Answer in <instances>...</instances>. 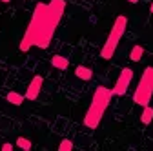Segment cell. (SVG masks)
Returning a JSON list of instances; mask_svg holds the SVG:
<instances>
[{
	"instance_id": "obj_12",
	"label": "cell",
	"mask_w": 153,
	"mask_h": 151,
	"mask_svg": "<svg viewBox=\"0 0 153 151\" xmlns=\"http://www.w3.org/2000/svg\"><path fill=\"white\" fill-rule=\"evenodd\" d=\"M15 146H16V147H20L22 151H29V149L33 147L31 140H29V138H26V137H18V138H16V142H15Z\"/></svg>"
},
{
	"instance_id": "obj_17",
	"label": "cell",
	"mask_w": 153,
	"mask_h": 151,
	"mask_svg": "<svg viewBox=\"0 0 153 151\" xmlns=\"http://www.w3.org/2000/svg\"><path fill=\"white\" fill-rule=\"evenodd\" d=\"M149 11H151V13H153V2H151V6H149Z\"/></svg>"
},
{
	"instance_id": "obj_14",
	"label": "cell",
	"mask_w": 153,
	"mask_h": 151,
	"mask_svg": "<svg viewBox=\"0 0 153 151\" xmlns=\"http://www.w3.org/2000/svg\"><path fill=\"white\" fill-rule=\"evenodd\" d=\"M2 151H13V144H9V142L2 144Z\"/></svg>"
},
{
	"instance_id": "obj_8",
	"label": "cell",
	"mask_w": 153,
	"mask_h": 151,
	"mask_svg": "<svg viewBox=\"0 0 153 151\" xmlns=\"http://www.w3.org/2000/svg\"><path fill=\"white\" fill-rule=\"evenodd\" d=\"M51 66L64 71V69L69 67V60L66 58V56H62V55H53V56H51Z\"/></svg>"
},
{
	"instance_id": "obj_3",
	"label": "cell",
	"mask_w": 153,
	"mask_h": 151,
	"mask_svg": "<svg viewBox=\"0 0 153 151\" xmlns=\"http://www.w3.org/2000/svg\"><path fill=\"white\" fill-rule=\"evenodd\" d=\"M126 24H128V18H126L124 15H120V16L115 18V24H113V27H111V31H109L108 40L104 42V46H102V49H100V56H102L104 60H109L111 56L115 55V49L119 47V42H120L122 35H124V31H126Z\"/></svg>"
},
{
	"instance_id": "obj_15",
	"label": "cell",
	"mask_w": 153,
	"mask_h": 151,
	"mask_svg": "<svg viewBox=\"0 0 153 151\" xmlns=\"http://www.w3.org/2000/svg\"><path fill=\"white\" fill-rule=\"evenodd\" d=\"M128 2H129V4H137V2H139V0H128Z\"/></svg>"
},
{
	"instance_id": "obj_10",
	"label": "cell",
	"mask_w": 153,
	"mask_h": 151,
	"mask_svg": "<svg viewBox=\"0 0 153 151\" xmlns=\"http://www.w3.org/2000/svg\"><path fill=\"white\" fill-rule=\"evenodd\" d=\"M144 56V47L142 46H133L129 51V60L131 62H140V58Z\"/></svg>"
},
{
	"instance_id": "obj_13",
	"label": "cell",
	"mask_w": 153,
	"mask_h": 151,
	"mask_svg": "<svg viewBox=\"0 0 153 151\" xmlns=\"http://www.w3.org/2000/svg\"><path fill=\"white\" fill-rule=\"evenodd\" d=\"M73 147H75V144L69 138H62L60 144H59V151H71Z\"/></svg>"
},
{
	"instance_id": "obj_1",
	"label": "cell",
	"mask_w": 153,
	"mask_h": 151,
	"mask_svg": "<svg viewBox=\"0 0 153 151\" xmlns=\"http://www.w3.org/2000/svg\"><path fill=\"white\" fill-rule=\"evenodd\" d=\"M66 9V0H49V4H36L31 22L24 33V38L20 42V51L26 53L33 46L46 49L49 47L56 26L60 24L62 15Z\"/></svg>"
},
{
	"instance_id": "obj_9",
	"label": "cell",
	"mask_w": 153,
	"mask_h": 151,
	"mask_svg": "<svg viewBox=\"0 0 153 151\" xmlns=\"http://www.w3.org/2000/svg\"><path fill=\"white\" fill-rule=\"evenodd\" d=\"M6 98H7V102H9V104H13V106H22V104H24L26 95H20V93H16V91H9Z\"/></svg>"
},
{
	"instance_id": "obj_2",
	"label": "cell",
	"mask_w": 153,
	"mask_h": 151,
	"mask_svg": "<svg viewBox=\"0 0 153 151\" xmlns=\"http://www.w3.org/2000/svg\"><path fill=\"white\" fill-rule=\"evenodd\" d=\"M111 97H113L111 89H108V87H104V86H99L97 89H95L93 98H91V104H89V109L86 111L84 120H82L86 127L95 129V127L100 124L104 113H106V109H108V106H109Z\"/></svg>"
},
{
	"instance_id": "obj_11",
	"label": "cell",
	"mask_w": 153,
	"mask_h": 151,
	"mask_svg": "<svg viewBox=\"0 0 153 151\" xmlns=\"http://www.w3.org/2000/svg\"><path fill=\"white\" fill-rule=\"evenodd\" d=\"M151 120H153V107L151 106H144V111L140 115V122L144 126H148V124H151Z\"/></svg>"
},
{
	"instance_id": "obj_4",
	"label": "cell",
	"mask_w": 153,
	"mask_h": 151,
	"mask_svg": "<svg viewBox=\"0 0 153 151\" xmlns=\"http://www.w3.org/2000/svg\"><path fill=\"white\" fill-rule=\"evenodd\" d=\"M151 97H153V67H146L142 77L139 80V86L135 89V95H133V100L139 106H149L151 102Z\"/></svg>"
},
{
	"instance_id": "obj_6",
	"label": "cell",
	"mask_w": 153,
	"mask_h": 151,
	"mask_svg": "<svg viewBox=\"0 0 153 151\" xmlns=\"http://www.w3.org/2000/svg\"><path fill=\"white\" fill-rule=\"evenodd\" d=\"M42 86H44L42 75H35V77L31 78V82H29V86H27L26 98H27V100H36L38 95H40V91H42Z\"/></svg>"
},
{
	"instance_id": "obj_7",
	"label": "cell",
	"mask_w": 153,
	"mask_h": 151,
	"mask_svg": "<svg viewBox=\"0 0 153 151\" xmlns=\"http://www.w3.org/2000/svg\"><path fill=\"white\" fill-rule=\"evenodd\" d=\"M75 75H76V78H80L82 82H89L93 78V69L86 67V66H76L75 67Z\"/></svg>"
},
{
	"instance_id": "obj_5",
	"label": "cell",
	"mask_w": 153,
	"mask_h": 151,
	"mask_svg": "<svg viewBox=\"0 0 153 151\" xmlns=\"http://www.w3.org/2000/svg\"><path fill=\"white\" fill-rule=\"evenodd\" d=\"M131 80H133V69H129V67H124V69L120 71V75H119L117 82H115L113 89H111L113 97H122V95H126V91L129 89V84H131Z\"/></svg>"
},
{
	"instance_id": "obj_16",
	"label": "cell",
	"mask_w": 153,
	"mask_h": 151,
	"mask_svg": "<svg viewBox=\"0 0 153 151\" xmlns=\"http://www.w3.org/2000/svg\"><path fill=\"white\" fill-rule=\"evenodd\" d=\"M0 2H4V4H7V2H11V0H0Z\"/></svg>"
}]
</instances>
